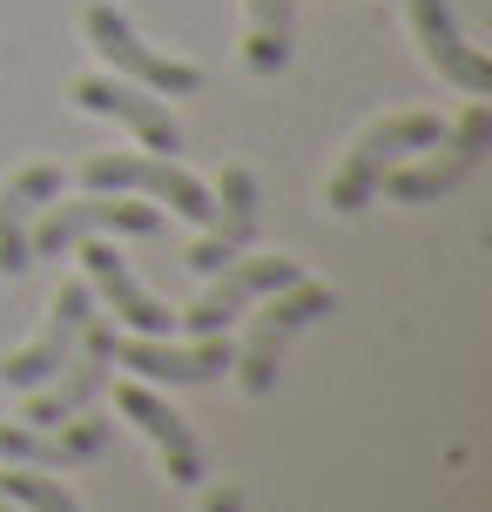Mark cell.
<instances>
[{
	"mask_svg": "<svg viewBox=\"0 0 492 512\" xmlns=\"http://www.w3.org/2000/svg\"><path fill=\"white\" fill-rule=\"evenodd\" d=\"M257 324H250V337H243V351H236V378H243V391L250 398H263L270 384H277V364H284V351L297 344V331H311L317 317H331L337 310V290L317 277H297L284 283V290H270V297H257Z\"/></svg>",
	"mask_w": 492,
	"mask_h": 512,
	"instance_id": "6da1fadb",
	"label": "cell"
},
{
	"mask_svg": "<svg viewBox=\"0 0 492 512\" xmlns=\"http://www.w3.org/2000/svg\"><path fill=\"white\" fill-rule=\"evenodd\" d=\"M445 135L439 115H425V108H405V115H385L378 128H364L358 149L344 155V169L331 176V209L337 216H358L371 196H378V182L398 169V162H412L418 149H432Z\"/></svg>",
	"mask_w": 492,
	"mask_h": 512,
	"instance_id": "7a4b0ae2",
	"label": "cell"
},
{
	"mask_svg": "<svg viewBox=\"0 0 492 512\" xmlns=\"http://www.w3.org/2000/svg\"><path fill=\"white\" fill-rule=\"evenodd\" d=\"M81 182L88 189H115V196H149V203L176 209L182 223H216V196H209L203 182L189 176V169H176V155H88L81 162Z\"/></svg>",
	"mask_w": 492,
	"mask_h": 512,
	"instance_id": "3957f363",
	"label": "cell"
},
{
	"mask_svg": "<svg viewBox=\"0 0 492 512\" xmlns=\"http://www.w3.org/2000/svg\"><path fill=\"white\" fill-rule=\"evenodd\" d=\"M102 230H122V236H156L162 230V209L156 203H135V196H115V189H88L75 203L54 196L34 230H27V250L34 256H68L81 236H102Z\"/></svg>",
	"mask_w": 492,
	"mask_h": 512,
	"instance_id": "277c9868",
	"label": "cell"
},
{
	"mask_svg": "<svg viewBox=\"0 0 492 512\" xmlns=\"http://www.w3.org/2000/svg\"><path fill=\"white\" fill-rule=\"evenodd\" d=\"M486 142H492V108L472 102L466 115H459V128L432 142L439 155H425V162H398V169L378 182V196H391V203H439V196H452V189L486 162Z\"/></svg>",
	"mask_w": 492,
	"mask_h": 512,
	"instance_id": "5b68a950",
	"label": "cell"
},
{
	"mask_svg": "<svg viewBox=\"0 0 492 512\" xmlns=\"http://www.w3.org/2000/svg\"><path fill=\"white\" fill-rule=\"evenodd\" d=\"M81 34H88V48L108 61V75L135 81V88H149V95H196V88H203V75H196L189 61L156 54L129 27V14H122V7H108V0H95V7L81 14Z\"/></svg>",
	"mask_w": 492,
	"mask_h": 512,
	"instance_id": "8992f818",
	"label": "cell"
},
{
	"mask_svg": "<svg viewBox=\"0 0 492 512\" xmlns=\"http://www.w3.org/2000/svg\"><path fill=\"white\" fill-rule=\"evenodd\" d=\"M108 378H115V331H108L102 317L81 331V344L68 351V358L54 364L48 384H34L21 405V425H61V418H75V411H88L95 398L108 391Z\"/></svg>",
	"mask_w": 492,
	"mask_h": 512,
	"instance_id": "52a82bcc",
	"label": "cell"
},
{
	"mask_svg": "<svg viewBox=\"0 0 492 512\" xmlns=\"http://www.w3.org/2000/svg\"><path fill=\"white\" fill-rule=\"evenodd\" d=\"M297 277H304L297 256H236V263H223V270L209 277V290L182 310L176 324L189 337H216V331H230L257 297H270V290H284V283H297Z\"/></svg>",
	"mask_w": 492,
	"mask_h": 512,
	"instance_id": "ba28073f",
	"label": "cell"
},
{
	"mask_svg": "<svg viewBox=\"0 0 492 512\" xmlns=\"http://www.w3.org/2000/svg\"><path fill=\"white\" fill-rule=\"evenodd\" d=\"M108 452V418H61V425H0V465H34V472H75Z\"/></svg>",
	"mask_w": 492,
	"mask_h": 512,
	"instance_id": "9c48e42d",
	"label": "cell"
},
{
	"mask_svg": "<svg viewBox=\"0 0 492 512\" xmlns=\"http://www.w3.org/2000/svg\"><path fill=\"white\" fill-rule=\"evenodd\" d=\"M88 324H95V290H88V283H61V290H54V304H48V331L34 337L27 351L0 358V384H14V391L48 384L54 364L81 344V331H88Z\"/></svg>",
	"mask_w": 492,
	"mask_h": 512,
	"instance_id": "30bf717a",
	"label": "cell"
},
{
	"mask_svg": "<svg viewBox=\"0 0 492 512\" xmlns=\"http://www.w3.org/2000/svg\"><path fill=\"white\" fill-rule=\"evenodd\" d=\"M115 364H129L135 378H162V384H216L236 364L230 331L196 337V344H169V337H115Z\"/></svg>",
	"mask_w": 492,
	"mask_h": 512,
	"instance_id": "8fae6325",
	"label": "cell"
},
{
	"mask_svg": "<svg viewBox=\"0 0 492 512\" xmlns=\"http://www.w3.org/2000/svg\"><path fill=\"white\" fill-rule=\"evenodd\" d=\"M75 102L88 108V115L122 122L135 142H142V149H156V155H176V149H182V128L169 122V108H162L149 88L122 81V75H81V81H75Z\"/></svg>",
	"mask_w": 492,
	"mask_h": 512,
	"instance_id": "7c38bea8",
	"label": "cell"
},
{
	"mask_svg": "<svg viewBox=\"0 0 492 512\" xmlns=\"http://www.w3.org/2000/svg\"><path fill=\"white\" fill-rule=\"evenodd\" d=\"M115 411L156 445L162 472H169L176 486H196V479H203V445H196V432L182 425V411L169 405V398H156L149 384H122V391H115Z\"/></svg>",
	"mask_w": 492,
	"mask_h": 512,
	"instance_id": "4fadbf2b",
	"label": "cell"
},
{
	"mask_svg": "<svg viewBox=\"0 0 492 512\" xmlns=\"http://www.w3.org/2000/svg\"><path fill=\"white\" fill-rule=\"evenodd\" d=\"M405 7H412V34H418V48H425V61L439 68V81L466 88V95H492V61L459 34L452 0H405Z\"/></svg>",
	"mask_w": 492,
	"mask_h": 512,
	"instance_id": "5bb4252c",
	"label": "cell"
},
{
	"mask_svg": "<svg viewBox=\"0 0 492 512\" xmlns=\"http://www.w3.org/2000/svg\"><path fill=\"white\" fill-rule=\"evenodd\" d=\"M257 216H263L257 176H250L243 162H230V169H223V182H216V223H209V236L189 250V270L216 277L223 263H236V256H243V243L257 236Z\"/></svg>",
	"mask_w": 492,
	"mask_h": 512,
	"instance_id": "9a60e30c",
	"label": "cell"
},
{
	"mask_svg": "<svg viewBox=\"0 0 492 512\" xmlns=\"http://www.w3.org/2000/svg\"><path fill=\"white\" fill-rule=\"evenodd\" d=\"M81 263H88V290L115 310V324H122L129 337H169V331H176V310L156 304V297L129 277V263H122V250H115V243H95Z\"/></svg>",
	"mask_w": 492,
	"mask_h": 512,
	"instance_id": "2e32d148",
	"label": "cell"
},
{
	"mask_svg": "<svg viewBox=\"0 0 492 512\" xmlns=\"http://www.w3.org/2000/svg\"><path fill=\"white\" fill-rule=\"evenodd\" d=\"M61 169L54 162H27L21 176L0 189V277H21L27 263H34V250H27V230H34V216L61 196Z\"/></svg>",
	"mask_w": 492,
	"mask_h": 512,
	"instance_id": "e0dca14e",
	"label": "cell"
},
{
	"mask_svg": "<svg viewBox=\"0 0 492 512\" xmlns=\"http://www.w3.org/2000/svg\"><path fill=\"white\" fill-rule=\"evenodd\" d=\"M250 7V68L257 75H277L290 61V34H297V21H290V0H243Z\"/></svg>",
	"mask_w": 492,
	"mask_h": 512,
	"instance_id": "ac0fdd59",
	"label": "cell"
},
{
	"mask_svg": "<svg viewBox=\"0 0 492 512\" xmlns=\"http://www.w3.org/2000/svg\"><path fill=\"white\" fill-rule=\"evenodd\" d=\"M0 499L21 512H81L75 492L61 486V479H48V472H34V465H7L0 472Z\"/></svg>",
	"mask_w": 492,
	"mask_h": 512,
	"instance_id": "d6986e66",
	"label": "cell"
},
{
	"mask_svg": "<svg viewBox=\"0 0 492 512\" xmlns=\"http://www.w3.org/2000/svg\"><path fill=\"white\" fill-rule=\"evenodd\" d=\"M203 512H243V492H236V486H209L203 492Z\"/></svg>",
	"mask_w": 492,
	"mask_h": 512,
	"instance_id": "ffe728a7",
	"label": "cell"
},
{
	"mask_svg": "<svg viewBox=\"0 0 492 512\" xmlns=\"http://www.w3.org/2000/svg\"><path fill=\"white\" fill-rule=\"evenodd\" d=\"M0 512H21V506H7V499H0Z\"/></svg>",
	"mask_w": 492,
	"mask_h": 512,
	"instance_id": "44dd1931",
	"label": "cell"
}]
</instances>
